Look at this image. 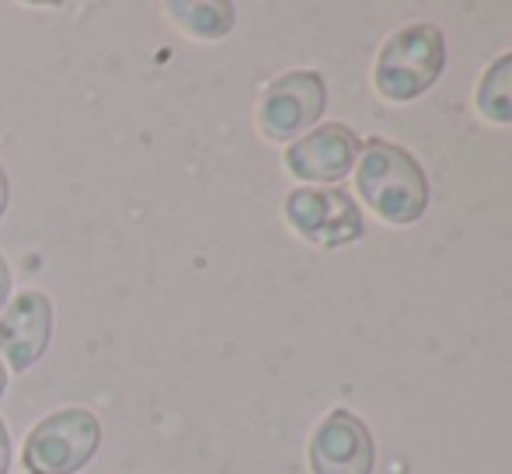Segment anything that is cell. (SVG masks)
Segmentation results:
<instances>
[{
  "label": "cell",
  "mask_w": 512,
  "mask_h": 474,
  "mask_svg": "<svg viewBox=\"0 0 512 474\" xmlns=\"http://www.w3.org/2000/svg\"><path fill=\"white\" fill-rule=\"evenodd\" d=\"M478 109L492 122H512V53L499 56L478 84Z\"/></svg>",
  "instance_id": "30bf717a"
},
{
  "label": "cell",
  "mask_w": 512,
  "mask_h": 474,
  "mask_svg": "<svg viewBox=\"0 0 512 474\" xmlns=\"http://www.w3.org/2000/svg\"><path fill=\"white\" fill-rule=\"evenodd\" d=\"M446 42L436 25H411L391 35L377 60V88L391 102H411L439 81Z\"/></svg>",
  "instance_id": "3957f363"
},
{
  "label": "cell",
  "mask_w": 512,
  "mask_h": 474,
  "mask_svg": "<svg viewBox=\"0 0 512 474\" xmlns=\"http://www.w3.org/2000/svg\"><path fill=\"white\" fill-rule=\"evenodd\" d=\"M286 220L304 241L342 248L363 237V213L342 189H297L286 199Z\"/></svg>",
  "instance_id": "277c9868"
},
{
  "label": "cell",
  "mask_w": 512,
  "mask_h": 474,
  "mask_svg": "<svg viewBox=\"0 0 512 474\" xmlns=\"http://www.w3.org/2000/svg\"><path fill=\"white\" fill-rule=\"evenodd\" d=\"M324 105H328L324 77L314 74V70H290L265 88L258 126L269 140H293L321 119Z\"/></svg>",
  "instance_id": "5b68a950"
},
{
  "label": "cell",
  "mask_w": 512,
  "mask_h": 474,
  "mask_svg": "<svg viewBox=\"0 0 512 474\" xmlns=\"http://www.w3.org/2000/svg\"><path fill=\"white\" fill-rule=\"evenodd\" d=\"M53 339V304L42 290H21L0 314V353L14 373H25L46 356Z\"/></svg>",
  "instance_id": "8992f818"
},
{
  "label": "cell",
  "mask_w": 512,
  "mask_h": 474,
  "mask_svg": "<svg viewBox=\"0 0 512 474\" xmlns=\"http://www.w3.org/2000/svg\"><path fill=\"white\" fill-rule=\"evenodd\" d=\"M7 394V370H4V359H0V398Z\"/></svg>",
  "instance_id": "5bb4252c"
},
{
  "label": "cell",
  "mask_w": 512,
  "mask_h": 474,
  "mask_svg": "<svg viewBox=\"0 0 512 474\" xmlns=\"http://www.w3.org/2000/svg\"><path fill=\"white\" fill-rule=\"evenodd\" d=\"M11 471V433H7V422L0 419V474Z\"/></svg>",
  "instance_id": "8fae6325"
},
{
  "label": "cell",
  "mask_w": 512,
  "mask_h": 474,
  "mask_svg": "<svg viewBox=\"0 0 512 474\" xmlns=\"http://www.w3.org/2000/svg\"><path fill=\"white\" fill-rule=\"evenodd\" d=\"M168 14L185 28V32L199 35V39H223L234 28V4H185V0H171Z\"/></svg>",
  "instance_id": "9c48e42d"
},
{
  "label": "cell",
  "mask_w": 512,
  "mask_h": 474,
  "mask_svg": "<svg viewBox=\"0 0 512 474\" xmlns=\"http://www.w3.org/2000/svg\"><path fill=\"white\" fill-rule=\"evenodd\" d=\"M356 157L359 136L342 122H324L286 150V168L304 182H338L352 171Z\"/></svg>",
  "instance_id": "ba28073f"
},
{
  "label": "cell",
  "mask_w": 512,
  "mask_h": 474,
  "mask_svg": "<svg viewBox=\"0 0 512 474\" xmlns=\"http://www.w3.org/2000/svg\"><path fill=\"white\" fill-rule=\"evenodd\" d=\"M7 297H11V265H7V258L0 255V311H4Z\"/></svg>",
  "instance_id": "7c38bea8"
},
{
  "label": "cell",
  "mask_w": 512,
  "mask_h": 474,
  "mask_svg": "<svg viewBox=\"0 0 512 474\" xmlns=\"http://www.w3.org/2000/svg\"><path fill=\"white\" fill-rule=\"evenodd\" d=\"M7 203H11V178H7L4 164H0V220H4V213H7Z\"/></svg>",
  "instance_id": "4fadbf2b"
},
{
  "label": "cell",
  "mask_w": 512,
  "mask_h": 474,
  "mask_svg": "<svg viewBox=\"0 0 512 474\" xmlns=\"http://www.w3.org/2000/svg\"><path fill=\"white\" fill-rule=\"evenodd\" d=\"M310 471L314 474H370L373 440L370 429L352 412L338 408L317 426L310 440Z\"/></svg>",
  "instance_id": "52a82bcc"
},
{
  "label": "cell",
  "mask_w": 512,
  "mask_h": 474,
  "mask_svg": "<svg viewBox=\"0 0 512 474\" xmlns=\"http://www.w3.org/2000/svg\"><path fill=\"white\" fill-rule=\"evenodd\" d=\"M102 447V422L88 408H60L35 422L25 436V461L28 474H77Z\"/></svg>",
  "instance_id": "7a4b0ae2"
},
{
  "label": "cell",
  "mask_w": 512,
  "mask_h": 474,
  "mask_svg": "<svg viewBox=\"0 0 512 474\" xmlns=\"http://www.w3.org/2000/svg\"><path fill=\"white\" fill-rule=\"evenodd\" d=\"M356 185L366 203L391 224H415L429 206V182L422 164L387 140L366 143Z\"/></svg>",
  "instance_id": "6da1fadb"
}]
</instances>
